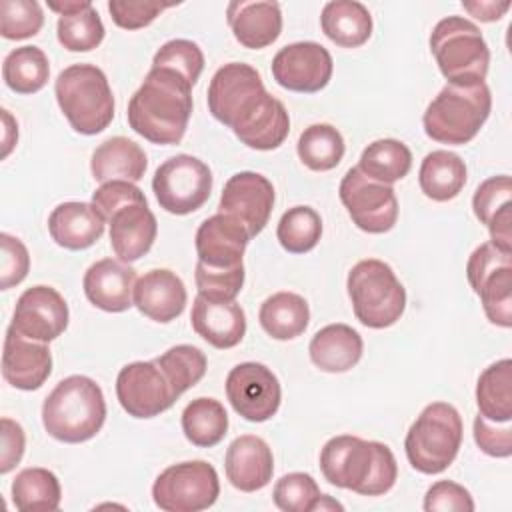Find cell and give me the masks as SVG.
<instances>
[{
	"mask_svg": "<svg viewBox=\"0 0 512 512\" xmlns=\"http://www.w3.org/2000/svg\"><path fill=\"white\" fill-rule=\"evenodd\" d=\"M130 128L152 144H180L192 116V84L166 68H150L128 102Z\"/></svg>",
	"mask_w": 512,
	"mask_h": 512,
	"instance_id": "1",
	"label": "cell"
},
{
	"mask_svg": "<svg viewBox=\"0 0 512 512\" xmlns=\"http://www.w3.org/2000/svg\"><path fill=\"white\" fill-rule=\"evenodd\" d=\"M320 470L332 486L360 496H382L398 478L396 458L384 442L352 434L334 436L322 446Z\"/></svg>",
	"mask_w": 512,
	"mask_h": 512,
	"instance_id": "2",
	"label": "cell"
},
{
	"mask_svg": "<svg viewBox=\"0 0 512 512\" xmlns=\"http://www.w3.org/2000/svg\"><path fill=\"white\" fill-rule=\"evenodd\" d=\"M104 420V392L92 378L82 374L60 380L42 404L44 430L58 442H86L102 430Z\"/></svg>",
	"mask_w": 512,
	"mask_h": 512,
	"instance_id": "3",
	"label": "cell"
},
{
	"mask_svg": "<svg viewBox=\"0 0 512 512\" xmlns=\"http://www.w3.org/2000/svg\"><path fill=\"white\" fill-rule=\"evenodd\" d=\"M490 110L492 96L486 82L470 86L446 84L422 116L424 132L434 142L462 146L476 138Z\"/></svg>",
	"mask_w": 512,
	"mask_h": 512,
	"instance_id": "4",
	"label": "cell"
},
{
	"mask_svg": "<svg viewBox=\"0 0 512 512\" xmlns=\"http://www.w3.org/2000/svg\"><path fill=\"white\" fill-rule=\"evenodd\" d=\"M56 102L70 126L84 136L106 130L114 118V96L106 74L94 64H72L54 82Z\"/></svg>",
	"mask_w": 512,
	"mask_h": 512,
	"instance_id": "5",
	"label": "cell"
},
{
	"mask_svg": "<svg viewBox=\"0 0 512 512\" xmlns=\"http://www.w3.org/2000/svg\"><path fill=\"white\" fill-rule=\"evenodd\" d=\"M462 430V418L452 404H428L412 422L404 440L410 466L428 476L444 472L458 456Z\"/></svg>",
	"mask_w": 512,
	"mask_h": 512,
	"instance_id": "6",
	"label": "cell"
},
{
	"mask_svg": "<svg viewBox=\"0 0 512 512\" xmlns=\"http://www.w3.org/2000/svg\"><path fill=\"white\" fill-rule=\"evenodd\" d=\"M430 52L448 84L484 82L490 50L480 28L462 16L442 18L430 34Z\"/></svg>",
	"mask_w": 512,
	"mask_h": 512,
	"instance_id": "7",
	"label": "cell"
},
{
	"mask_svg": "<svg viewBox=\"0 0 512 512\" xmlns=\"http://www.w3.org/2000/svg\"><path fill=\"white\" fill-rule=\"evenodd\" d=\"M346 288L354 316L368 328H388L404 314L406 290L390 264L378 258L356 262L348 272Z\"/></svg>",
	"mask_w": 512,
	"mask_h": 512,
	"instance_id": "8",
	"label": "cell"
},
{
	"mask_svg": "<svg viewBox=\"0 0 512 512\" xmlns=\"http://www.w3.org/2000/svg\"><path fill=\"white\" fill-rule=\"evenodd\" d=\"M272 98L256 68L244 62L220 66L208 84L210 114L232 132L248 124Z\"/></svg>",
	"mask_w": 512,
	"mask_h": 512,
	"instance_id": "9",
	"label": "cell"
},
{
	"mask_svg": "<svg viewBox=\"0 0 512 512\" xmlns=\"http://www.w3.org/2000/svg\"><path fill=\"white\" fill-rule=\"evenodd\" d=\"M218 496V472L206 460L172 464L152 484V500L164 512H200L210 508Z\"/></svg>",
	"mask_w": 512,
	"mask_h": 512,
	"instance_id": "10",
	"label": "cell"
},
{
	"mask_svg": "<svg viewBox=\"0 0 512 512\" xmlns=\"http://www.w3.org/2000/svg\"><path fill=\"white\" fill-rule=\"evenodd\" d=\"M152 190L162 210L184 216L208 202L212 192V172L200 158L176 154L156 168Z\"/></svg>",
	"mask_w": 512,
	"mask_h": 512,
	"instance_id": "11",
	"label": "cell"
},
{
	"mask_svg": "<svg viewBox=\"0 0 512 512\" xmlns=\"http://www.w3.org/2000/svg\"><path fill=\"white\" fill-rule=\"evenodd\" d=\"M338 196L348 216L362 232L384 234L390 232L398 220V198L394 188L364 176L358 166L346 170Z\"/></svg>",
	"mask_w": 512,
	"mask_h": 512,
	"instance_id": "12",
	"label": "cell"
},
{
	"mask_svg": "<svg viewBox=\"0 0 512 512\" xmlns=\"http://www.w3.org/2000/svg\"><path fill=\"white\" fill-rule=\"evenodd\" d=\"M116 396L124 412L132 418H154L172 408L180 398L154 360H138L120 368Z\"/></svg>",
	"mask_w": 512,
	"mask_h": 512,
	"instance_id": "13",
	"label": "cell"
},
{
	"mask_svg": "<svg viewBox=\"0 0 512 512\" xmlns=\"http://www.w3.org/2000/svg\"><path fill=\"white\" fill-rule=\"evenodd\" d=\"M226 396L238 416L248 422L270 420L282 400L276 374L260 362H242L226 376Z\"/></svg>",
	"mask_w": 512,
	"mask_h": 512,
	"instance_id": "14",
	"label": "cell"
},
{
	"mask_svg": "<svg viewBox=\"0 0 512 512\" xmlns=\"http://www.w3.org/2000/svg\"><path fill=\"white\" fill-rule=\"evenodd\" d=\"M332 72L334 62L330 52L312 40L288 44L272 58V76L276 84L290 92H320L328 86Z\"/></svg>",
	"mask_w": 512,
	"mask_h": 512,
	"instance_id": "15",
	"label": "cell"
},
{
	"mask_svg": "<svg viewBox=\"0 0 512 512\" xmlns=\"http://www.w3.org/2000/svg\"><path fill=\"white\" fill-rule=\"evenodd\" d=\"M68 318L64 296L52 286L38 284L20 294L10 326L30 340L48 344L68 328Z\"/></svg>",
	"mask_w": 512,
	"mask_h": 512,
	"instance_id": "16",
	"label": "cell"
},
{
	"mask_svg": "<svg viewBox=\"0 0 512 512\" xmlns=\"http://www.w3.org/2000/svg\"><path fill=\"white\" fill-rule=\"evenodd\" d=\"M218 208L222 214L244 224L250 238H254L270 220L274 208V186L258 172H236L226 180Z\"/></svg>",
	"mask_w": 512,
	"mask_h": 512,
	"instance_id": "17",
	"label": "cell"
},
{
	"mask_svg": "<svg viewBox=\"0 0 512 512\" xmlns=\"http://www.w3.org/2000/svg\"><path fill=\"white\" fill-rule=\"evenodd\" d=\"M52 372V354L48 344L30 340L8 326L2 352L4 380L24 392L42 388Z\"/></svg>",
	"mask_w": 512,
	"mask_h": 512,
	"instance_id": "18",
	"label": "cell"
},
{
	"mask_svg": "<svg viewBox=\"0 0 512 512\" xmlns=\"http://www.w3.org/2000/svg\"><path fill=\"white\" fill-rule=\"evenodd\" d=\"M248 242L250 234L246 226L222 212L206 218L194 238L198 262L218 270L240 266Z\"/></svg>",
	"mask_w": 512,
	"mask_h": 512,
	"instance_id": "19",
	"label": "cell"
},
{
	"mask_svg": "<svg viewBox=\"0 0 512 512\" xmlns=\"http://www.w3.org/2000/svg\"><path fill=\"white\" fill-rule=\"evenodd\" d=\"M136 280V270L128 262L102 258L86 270L82 286L92 306L116 314L134 306Z\"/></svg>",
	"mask_w": 512,
	"mask_h": 512,
	"instance_id": "20",
	"label": "cell"
},
{
	"mask_svg": "<svg viewBox=\"0 0 512 512\" xmlns=\"http://www.w3.org/2000/svg\"><path fill=\"white\" fill-rule=\"evenodd\" d=\"M224 470L228 482L240 492H256L272 480L274 456L268 442L254 434L234 438L226 450Z\"/></svg>",
	"mask_w": 512,
	"mask_h": 512,
	"instance_id": "21",
	"label": "cell"
},
{
	"mask_svg": "<svg viewBox=\"0 0 512 512\" xmlns=\"http://www.w3.org/2000/svg\"><path fill=\"white\" fill-rule=\"evenodd\" d=\"M186 300L182 278L168 268L148 270L136 280L134 306L154 322L168 324L176 320L184 312Z\"/></svg>",
	"mask_w": 512,
	"mask_h": 512,
	"instance_id": "22",
	"label": "cell"
},
{
	"mask_svg": "<svg viewBox=\"0 0 512 512\" xmlns=\"http://www.w3.org/2000/svg\"><path fill=\"white\" fill-rule=\"evenodd\" d=\"M226 20L234 38L250 50H262L274 44L282 32L278 2L232 0L226 6Z\"/></svg>",
	"mask_w": 512,
	"mask_h": 512,
	"instance_id": "23",
	"label": "cell"
},
{
	"mask_svg": "<svg viewBox=\"0 0 512 512\" xmlns=\"http://www.w3.org/2000/svg\"><path fill=\"white\" fill-rule=\"evenodd\" d=\"M110 246L118 260L136 262L146 256L156 240L158 222L148 202H132L122 206L108 220Z\"/></svg>",
	"mask_w": 512,
	"mask_h": 512,
	"instance_id": "24",
	"label": "cell"
},
{
	"mask_svg": "<svg viewBox=\"0 0 512 512\" xmlns=\"http://www.w3.org/2000/svg\"><path fill=\"white\" fill-rule=\"evenodd\" d=\"M190 322L194 332L218 350L238 346L246 334V314L236 300L218 302L198 294L192 302Z\"/></svg>",
	"mask_w": 512,
	"mask_h": 512,
	"instance_id": "25",
	"label": "cell"
},
{
	"mask_svg": "<svg viewBox=\"0 0 512 512\" xmlns=\"http://www.w3.org/2000/svg\"><path fill=\"white\" fill-rule=\"evenodd\" d=\"M512 180L508 174L486 178L472 196V208L480 224L490 232V242L512 252Z\"/></svg>",
	"mask_w": 512,
	"mask_h": 512,
	"instance_id": "26",
	"label": "cell"
},
{
	"mask_svg": "<svg viewBox=\"0 0 512 512\" xmlns=\"http://www.w3.org/2000/svg\"><path fill=\"white\" fill-rule=\"evenodd\" d=\"M106 220L92 202H62L48 216L52 240L66 250H86L104 234Z\"/></svg>",
	"mask_w": 512,
	"mask_h": 512,
	"instance_id": "27",
	"label": "cell"
},
{
	"mask_svg": "<svg viewBox=\"0 0 512 512\" xmlns=\"http://www.w3.org/2000/svg\"><path fill=\"white\" fill-rule=\"evenodd\" d=\"M362 336L348 324L336 322L320 328L308 346L312 364L328 374L352 370L362 358Z\"/></svg>",
	"mask_w": 512,
	"mask_h": 512,
	"instance_id": "28",
	"label": "cell"
},
{
	"mask_svg": "<svg viewBox=\"0 0 512 512\" xmlns=\"http://www.w3.org/2000/svg\"><path fill=\"white\" fill-rule=\"evenodd\" d=\"M148 158L140 144L126 136H112L96 146L90 160V170L96 182L110 180L138 182L144 178Z\"/></svg>",
	"mask_w": 512,
	"mask_h": 512,
	"instance_id": "29",
	"label": "cell"
},
{
	"mask_svg": "<svg viewBox=\"0 0 512 512\" xmlns=\"http://www.w3.org/2000/svg\"><path fill=\"white\" fill-rule=\"evenodd\" d=\"M320 28L336 46L358 48L372 36V16L362 2L332 0L322 8Z\"/></svg>",
	"mask_w": 512,
	"mask_h": 512,
	"instance_id": "30",
	"label": "cell"
},
{
	"mask_svg": "<svg viewBox=\"0 0 512 512\" xmlns=\"http://www.w3.org/2000/svg\"><path fill=\"white\" fill-rule=\"evenodd\" d=\"M418 184L426 198L448 202L456 198L466 184V164L450 150H432L420 164Z\"/></svg>",
	"mask_w": 512,
	"mask_h": 512,
	"instance_id": "31",
	"label": "cell"
},
{
	"mask_svg": "<svg viewBox=\"0 0 512 512\" xmlns=\"http://www.w3.org/2000/svg\"><path fill=\"white\" fill-rule=\"evenodd\" d=\"M260 326L274 340H292L308 328L310 308L296 292H276L268 296L258 312Z\"/></svg>",
	"mask_w": 512,
	"mask_h": 512,
	"instance_id": "32",
	"label": "cell"
},
{
	"mask_svg": "<svg viewBox=\"0 0 512 512\" xmlns=\"http://www.w3.org/2000/svg\"><path fill=\"white\" fill-rule=\"evenodd\" d=\"M12 502L20 512H54L62 500L56 474L48 468H24L12 480Z\"/></svg>",
	"mask_w": 512,
	"mask_h": 512,
	"instance_id": "33",
	"label": "cell"
},
{
	"mask_svg": "<svg viewBox=\"0 0 512 512\" xmlns=\"http://www.w3.org/2000/svg\"><path fill=\"white\" fill-rule=\"evenodd\" d=\"M476 404L478 414L494 420H512V360L502 358L478 376L476 382Z\"/></svg>",
	"mask_w": 512,
	"mask_h": 512,
	"instance_id": "34",
	"label": "cell"
},
{
	"mask_svg": "<svg viewBox=\"0 0 512 512\" xmlns=\"http://www.w3.org/2000/svg\"><path fill=\"white\" fill-rule=\"evenodd\" d=\"M412 168L410 148L396 138H380L368 144L358 160V170L382 184H394Z\"/></svg>",
	"mask_w": 512,
	"mask_h": 512,
	"instance_id": "35",
	"label": "cell"
},
{
	"mask_svg": "<svg viewBox=\"0 0 512 512\" xmlns=\"http://www.w3.org/2000/svg\"><path fill=\"white\" fill-rule=\"evenodd\" d=\"M182 432L198 448L220 444L228 432V414L222 402L206 396L188 402L182 412Z\"/></svg>",
	"mask_w": 512,
	"mask_h": 512,
	"instance_id": "36",
	"label": "cell"
},
{
	"mask_svg": "<svg viewBox=\"0 0 512 512\" xmlns=\"http://www.w3.org/2000/svg\"><path fill=\"white\" fill-rule=\"evenodd\" d=\"M50 76L48 56L38 46H20L8 52L2 64L4 84L16 94L40 92Z\"/></svg>",
	"mask_w": 512,
	"mask_h": 512,
	"instance_id": "37",
	"label": "cell"
},
{
	"mask_svg": "<svg viewBox=\"0 0 512 512\" xmlns=\"http://www.w3.org/2000/svg\"><path fill=\"white\" fill-rule=\"evenodd\" d=\"M300 162L312 172L336 168L346 152L344 138L332 124H312L304 128L296 144Z\"/></svg>",
	"mask_w": 512,
	"mask_h": 512,
	"instance_id": "38",
	"label": "cell"
},
{
	"mask_svg": "<svg viewBox=\"0 0 512 512\" xmlns=\"http://www.w3.org/2000/svg\"><path fill=\"white\" fill-rule=\"evenodd\" d=\"M290 132V118L284 104L278 98H270V102L234 136L248 148L254 150H274L278 148Z\"/></svg>",
	"mask_w": 512,
	"mask_h": 512,
	"instance_id": "39",
	"label": "cell"
},
{
	"mask_svg": "<svg viewBox=\"0 0 512 512\" xmlns=\"http://www.w3.org/2000/svg\"><path fill=\"white\" fill-rule=\"evenodd\" d=\"M58 42L70 52H90L100 46L104 40V24L92 6V2H84L82 8L58 16L56 24Z\"/></svg>",
	"mask_w": 512,
	"mask_h": 512,
	"instance_id": "40",
	"label": "cell"
},
{
	"mask_svg": "<svg viewBox=\"0 0 512 512\" xmlns=\"http://www.w3.org/2000/svg\"><path fill=\"white\" fill-rule=\"evenodd\" d=\"M322 236V218L310 206L288 208L276 226L280 246L290 254H304L316 248Z\"/></svg>",
	"mask_w": 512,
	"mask_h": 512,
	"instance_id": "41",
	"label": "cell"
},
{
	"mask_svg": "<svg viewBox=\"0 0 512 512\" xmlns=\"http://www.w3.org/2000/svg\"><path fill=\"white\" fill-rule=\"evenodd\" d=\"M154 362L166 374L178 396L196 386L204 378L208 366L204 352L192 344L172 346L164 354L154 358Z\"/></svg>",
	"mask_w": 512,
	"mask_h": 512,
	"instance_id": "42",
	"label": "cell"
},
{
	"mask_svg": "<svg viewBox=\"0 0 512 512\" xmlns=\"http://www.w3.org/2000/svg\"><path fill=\"white\" fill-rule=\"evenodd\" d=\"M480 296L486 318L500 326H512V264L494 270L474 290Z\"/></svg>",
	"mask_w": 512,
	"mask_h": 512,
	"instance_id": "43",
	"label": "cell"
},
{
	"mask_svg": "<svg viewBox=\"0 0 512 512\" xmlns=\"http://www.w3.org/2000/svg\"><path fill=\"white\" fill-rule=\"evenodd\" d=\"M152 68L172 70L194 86L204 70V54L196 42L174 38L158 48L152 58Z\"/></svg>",
	"mask_w": 512,
	"mask_h": 512,
	"instance_id": "44",
	"label": "cell"
},
{
	"mask_svg": "<svg viewBox=\"0 0 512 512\" xmlns=\"http://www.w3.org/2000/svg\"><path fill=\"white\" fill-rule=\"evenodd\" d=\"M44 26V12L36 0H2L0 34L6 40H24L36 36Z\"/></svg>",
	"mask_w": 512,
	"mask_h": 512,
	"instance_id": "45",
	"label": "cell"
},
{
	"mask_svg": "<svg viewBox=\"0 0 512 512\" xmlns=\"http://www.w3.org/2000/svg\"><path fill=\"white\" fill-rule=\"evenodd\" d=\"M272 498L274 504L284 512H312L316 500L320 498V488L310 474L290 472L274 484Z\"/></svg>",
	"mask_w": 512,
	"mask_h": 512,
	"instance_id": "46",
	"label": "cell"
},
{
	"mask_svg": "<svg viewBox=\"0 0 512 512\" xmlns=\"http://www.w3.org/2000/svg\"><path fill=\"white\" fill-rule=\"evenodd\" d=\"M244 264L218 270L210 268L202 262H196L194 270V282L198 288V294L208 298V300H218V302H230L234 300L242 286H244Z\"/></svg>",
	"mask_w": 512,
	"mask_h": 512,
	"instance_id": "47",
	"label": "cell"
},
{
	"mask_svg": "<svg viewBox=\"0 0 512 512\" xmlns=\"http://www.w3.org/2000/svg\"><path fill=\"white\" fill-rule=\"evenodd\" d=\"M0 288L10 290L12 286H18L30 270V254L24 242L8 232L0 234Z\"/></svg>",
	"mask_w": 512,
	"mask_h": 512,
	"instance_id": "48",
	"label": "cell"
},
{
	"mask_svg": "<svg viewBox=\"0 0 512 512\" xmlns=\"http://www.w3.org/2000/svg\"><path fill=\"white\" fill-rule=\"evenodd\" d=\"M174 4L162 2H134V0H110L108 12L116 26L124 30H138L152 24L166 8Z\"/></svg>",
	"mask_w": 512,
	"mask_h": 512,
	"instance_id": "49",
	"label": "cell"
},
{
	"mask_svg": "<svg viewBox=\"0 0 512 512\" xmlns=\"http://www.w3.org/2000/svg\"><path fill=\"white\" fill-rule=\"evenodd\" d=\"M426 512H472L474 500L470 492L452 480L434 482L424 496Z\"/></svg>",
	"mask_w": 512,
	"mask_h": 512,
	"instance_id": "50",
	"label": "cell"
},
{
	"mask_svg": "<svg viewBox=\"0 0 512 512\" xmlns=\"http://www.w3.org/2000/svg\"><path fill=\"white\" fill-rule=\"evenodd\" d=\"M474 442L476 446L492 458L512 456V424L494 422L484 416L474 418Z\"/></svg>",
	"mask_w": 512,
	"mask_h": 512,
	"instance_id": "51",
	"label": "cell"
},
{
	"mask_svg": "<svg viewBox=\"0 0 512 512\" xmlns=\"http://www.w3.org/2000/svg\"><path fill=\"white\" fill-rule=\"evenodd\" d=\"M132 202H146V196L134 182L126 180L104 182L92 192V204L98 208L106 222L112 218L116 210Z\"/></svg>",
	"mask_w": 512,
	"mask_h": 512,
	"instance_id": "52",
	"label": "cell"
},
{
	"mask_svg": "<svg viewBox=\"0 0 512 512\" xmlns=\"http://www.w3.org/2000/svg\"><path fill=\"white\" fill-rule=\"evenodd\" d=\"M510 264H512V252H504L492 242H484L478 248H474V252L466 262L468 284L472 286V290H476L482 284V280L488 278L494 270Z\"/></svg>",
	"mask_w": 512,
	"mask_h": 512,
	"instance_id": "53",
	"label": "cell"
},
{
	"mask_svg": "<svg viewBox=\"0 0 512 512\" xmlns=\"http://www.w3.org/2000/svg\"><path fill=\"white\" fill-rule=\"evenodd\" d=\"M0 474H8L10 470H14L22 456H24V448H26V436L22 426L12 420V418H2L0 420Z\"/></svg>",
	"mask_w": 512,
	"mask_h": 512,
	"instance_id": "54",
	"label": "cell"
},
{
	"mask_svg": "<svg viewBox=\"0 0 512 512\" xmlns=\"http://www.w3.org/2000/svg\"><path fill=\"white\" fill-rule=\"evenodd\" d=\"M462 8L474 16L480 22H496L500 20L508 8L510 2H494V0H478V2H462Z\"/></svg>",
	"mask_w": 512,
	"mask_h": 512,
	"instance_id": "55",
	"label": "cell"
},
{
	"mask_svg": "<svg viewBox=\"0 0 512 512\" xmlns=\"http://www.w3.org/2000/svg\"><path fill=\"white\" fill-rule=\"evenodd\" d=\"M16 142H18V124L10 116V112L4 108L2 110V158H8Z\"/></svg>",
	"mask_w": 512,
	"mask_h": 512,
	"instance_id": "56",
	"label": "cell"
},
{
	"mask_svg": "<svg viewBox=\"0 0 512 512\" xmlns=\"http://www.w3.org/2000/svg\"><path fill=\"white\" fill-rule=\"evenodd\" d=\"M332 512V510H338V512H342L344 510V506L338 502V500H334L332 496H328V494H320V498L316 500V504H314V508H312V512Z\"/></svg>",
	"mask_w": 512,
	"mask_h": 512,
	"instance_id": "57",
	"label": "cell"
}]
</instances>
